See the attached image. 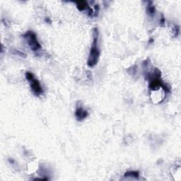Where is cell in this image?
<instances>
[{
	"instance_id": "cell-1",
	"label": "cell",
	"mask_w": 181,
	"mask_h": 181,
	"mask_svg": "<svg viewBox=\"0 0 181 181\" xmlns=\"http://www.w3.org/2000/svg\"><path fill=\"white\" fill-rule=\"evenodd\" d=\"M144 75L149 81V89L151 91H158L161 88L165 94H169L170 92V87L162 80L161 72L159 69L154 67L153 70L144 72Z\"/></svg>"
},
{
	"instance_id": "cell-2",
	"label": "cell",
	"mask_w": 181,
	"mask_h": 181,
	"mask_svg": "<svg viewBox=\"0 0 181 181\" xmlns=\"http://www.w3.org/2000/svg\"><path fill=\"white\" fill-rule=\"evenodd\" d=\"M99 29H98V28H94L93 29V41L87 60V65L89 67H94L99 62L100 56H101V50H100L99 45Z\"/></svg>"
},
{
	"instance_id": "cell-3",
	"label": "cell",
	"mask_w": 181,
	"mask_h": 181,
	"mask_svg": "<svg viewBox=\"0 0 181 181\" xmlns=\"http://www.w3.org/2000/svg\"><path fill=\"white\" fill-rule=\"evenodd\" d=\"M25 77L28 81V82H29V84H30L29 86H30L31 90L34 96L39 97V96H42V95L44 94L43 89L40 83L35 78V77L32 72H26Z\"/></svg>"
},
{
	"instance_id": "cell-4",
	"label": "cell",
	"mask_w": 181,
	"mask_h": 181,
	"mask_svg": "<svg viewBox=\"0 0 181 181\" xmlns=\"http://www.w3.org/2000/svg\"><path fill=\"white\" fill-rule=\"evenodd\" d=\"M23 38L25 39L26 42L31 50L34 53H38L42 50V46L38 40L36 34L32 31H28L26 32L23 35Z\"/></svg>"
},
{
	"instance_id": "cell-5",
	"label": "cell",
	"mask_w": 181,
	"mask_h": 181,
	"mask_svg": "<svg viewBox=\"0 0 181 181\" xmlns=\"http://www.w3.org/2000/svg\"><path fill=\"white\" fill-rule=\"evenodd\" d=\"M75 115L77 121L82 122L89 116V113L86 109H84L82 103L81 101H78L76 106V109Z\"/></svg>"
},
{
	"instance_id": "cell-6",
	"label": "cell",
	"mask_w": 181,
	"mask_h": 181,
	"mask_svg": "<svg viewBox=\"0 0 181 181\" xmlns=\"http://www.w3.org/2000/svg\"><path fill=\"white\" fill-rule=\"evenodd\" d=\"M75 3L77 5V8L79 11H87L88 16H93L94 15V11L90 7L87 1H75Z\"/></svg>"
},
{
	"instance_id": "cell-7",
	"label": "cell",
	"mask_w": 181,
	"mask_h": 181,
	"mask_svg": "<svg viewBox=\"0 0 181 181\" xmlns=\"http://www.w3.org/2000/svg\"><path fill=\"white\" fill-rule=\"evenodd\" d=\"M146 13L150 16H154L155 13H156V8H155L154 4L152 1H149L148 2L147 6H146Z\"/></svg>"
},
{
	"instance_id": "cell-8",
	"label": "cell",
	"mask_w": 181,
	"mask_h": 181,
	"mask_svg": "<svg viewBox=\"0 0 181 181\" xmlns=\"http://www.w3.org/2000/svg\"><path fill=\"white\" fill-rule=\"evenodd\" d=\"M124 177H133L134 179L139 180V172L137 170H128L124 174Z\"/></svg>"
},
{
	"instance_id": "cell-9",
	"label": "cell",
	"mask_w": 181,
	"mask_h": 181,
	"mask_svg": "<svg viewBox=\"0 0 181 181\" xmlns=\"http://www.w3.org/2000/svg\"><path fill=\"white\" fill-rule=\"evenodd\" d=\"M13 54L18 55V56H19V57H26V55L25 53H22V52L18 51V50H15L14 52H13Z\"/></svg>"
},
{
	"instance_id": "cell-10",
	"label": "cell",
	"mask_w": 181,
	"mask_h": 181,
	"mask_svg": "<svg viewBox=\"0 0 181 181\" xmlns=\"http://www.w3.org/2000/svg\"><path fill=\"white\" fill-rule=\"evenodd\" d=\"M179 32H180V27L178 26H175V28H174V34H175V37H177L178 35Z\"/></svg>"
},
{
	"instance_id": "cell-11",
	"label": "cell",
	"mask_w": 181,
	"mask_h": 181,
	"mask_svg": "<svg viewBox=\"0 0 181 181\" xmlns=\"http://www.w3.org/2000/svg\"><path fill=\"white\" fill-rule=\"evenodd\" d=\"M160 25H161V26H163L165 25V18L163 16H161V19H160Z\"/></svg>"
},
{
	"instance_id": "cell-12",
	"label": "cell",
	"mask_w": 181,
	"mask_h": 181,
	"mask_svg": "<svg viewBox=\"0 0 181 181\" xmlns=\"http://www.w3.org/2000/svg\"><path fill=\"white\" fill-rule=\"evenodd\" d=\"M45 21L46 22H48V23H51V21L50 20V18H48V17H47V18H45Z\"/></svg>"
},
{
	"instance_id": "cell-13",
	"label": "cell",
	"mask_w": 181,
	"mask_h": 181,
	"mask_svg": "<svg viewBox=\"0 0 181 181\" xmlns=\"http://www.w3.org/2000/svg\"><path fill=\"white\" fill-rule=\"evenodd\" d=\"M149 43H152V42H154V39L150 38V40L149 41Z\"/></svg>"
},
{
	"instance_id": "cell-14",
	"label": "cell",
	"mask_w": 181,
	"mask_h": 181,
	"mask_svg": "<svg viewBox=\"0 0 181 181\" xmlns=\"http://www.w3.org/2000/svg\"><path fill=\"white\" fill-rule=\"evenodd\" d=\"M9 162L10 163H14V161H13V160H11V159H9Z\"/></svg>"
}]
</instances>
